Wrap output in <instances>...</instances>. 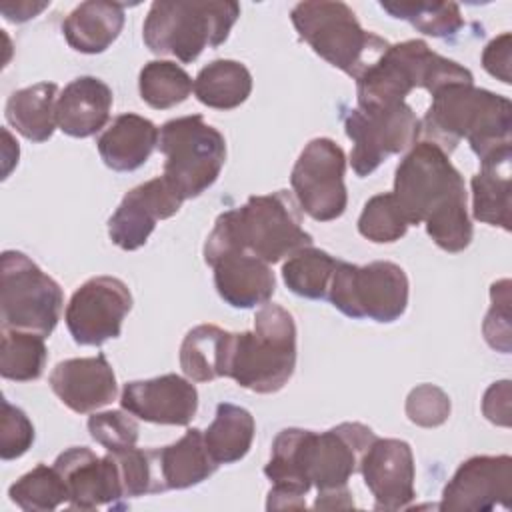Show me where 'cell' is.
<instances>
[{
  "label": "cell",
  "instance_id": "1",
  "mask_svg": "<svg viewBox=\"0 0 512 512\" xmlns=\"http://www.w3.org/2000/svg\"><path fill=\"white\" fill-rule=\"evenodd\" d=\"M374 440L376 434L360 422H342L320 434L304 428L280 430L264 466L272 482L266 508L304 510V496L312 486L318 492L346 488Z\"/></svg>",
  "mask_w": 512,
  "mask_h": 512
},
{
  "label": "cell",
  "instance_id": "2",
  "mask_svg": "<svg viewBox=\"0 0 512 512\" xmlns=\"http://www.w3.org/2000/svg\"><path fill=\"white\" fill-rule=\"evenodd\" d=\"M392 194L408 226L424 224L438 248L462 252L470 246L464 178L438 144L424 140L406 152L396 168Z\"/></svg>",
  "mask_w": 512,
  "mask_h": 512
},
{
  "label": "cell",
  "instance_id": "3",
  "mask_svg": "<svg viewBox=\"0 0 512 512\" xmlns=\"http://www.w3.org/2000/svg\"><path fill=\"white\" fill-rule=\"evenodd\" d=\"M312 246L302 216L288 190L250 196L244 206L222 212L204 244V262L212 266L226 254L246 252L276 264Z\"/></svg>",
  "mask_w": 512,
  "mask_h": 512
},
{
  "label": "cell",
  "instance_id": "4",
  "mask_svg": "<svg viewBox=\"0 0 512 512\" xmlns=\"http://www.w3.org/2000/svg\"><path fill=\"white\" fill-rule=\"evenodd\" d=\"M420 128L446 154L464 138L472 152L486 160L512 150V104L506 96L474 84H450L432 94Z\"/></svg>",
  "mask_w": 512,
  "mask_h": 512
},
{
  "label": "cell",
  "instance_id": "5",
  "mask_svg": "<svg viewBox=\"0 0 512 512\" xmlns=\"http://www.w3.org/2000/svg\"><path fill=\"white\" fill-rule=\"evenodd\" d=\"M358 106H392L414 88L430 94L450 84H474L472 72L430 50L424 40H406L388 50L356 80Z\"/></svg>",
  "mask_w": 512,
  "mask_h": 512
},
{
  "label": "cell",
  "instance_id": "6",
  "mask_svg": "<svg viewBox=\"0 0 512 512\" xmlns=\"http://www.w3.org/2000/svg\"><path fill=\"white\" fill-rule=\"evenodd\" d=\"M296 368V324L278 304H262L254 330L232 332L228 378L238 386L272 394L282 390Z\"/></svg>",
  "mask_w": 512,
  "mask_h": 512
},
{
  "label": "cell",
  "instance_id": "7",
  "mask_svg": "<svg viewBox=\"0 0 512 512\" xmlns=\"http://www.w3.org/2000/svg\"><path fill=\"white\" fill-rule=\"evenodd\" d=\"M240 16L238 2H152L142 26L144 44L160 56L194 62L204 48L220 46Z\"/></svg>",
  "mask_w": 512,
  "mask_h": 512
},
{
  "label": "cell",
  "instance_id": "8",
  "mask_svg": "<svg viewBox=\"0 0 512 512\" xmlns=\"http://www.w3.org/2000/svg\"><path fill=\"white\" fill-rule=\"evenodd\" d=\"M290 20L298 36L328 64L358 80L386 50L388 42L360 26L344 2L314 0L292 8Z\"/></svg>",
  "mask_w": 512,
  "mask_h": 512
},
{
  "label": "cell",
  "instance_id": "9",
  "mask_svg": "<svg viewBox=\"0 0 512 512\" xmlns=\"http://www.w3.org/2000/svg\"><path fill=\"white\" fill-rule=\"evenodd\" d=\"M158 150L164 154L162 178L182 198H196L220 176L226 160L224 136L200 114L162 124Z\"/></svg>",
  "mask_w": 512,
  "mask_h": 512
},
{
  "label": "cell",
  "instance_id": "10",
  "mask_svg": "<svg viewBox=\"0 0 512 512\" xmlns=\"http://www.w3.org/2000/svg\"><path fill=\"white\" fill-rule=\"evenodd\" d=\"M62 288L24 252L6 250L0 258L2 328L50 336L60 320Z\"/></svg>",
  "mask_w": 512,
  "mask_h": 512
},
{
  "label": "cell",
  "instance_id": "11",
  "mask_svg": "<svg viewBox=\"0 0 512 512\" xmlns=\"http://www.w3.org/2000/svg\"><path fill=\"white\" fill-rule=\"evenodd\" d=\"M328 300L348 318H368L374 322H394L408 306L406 272L386 260L356 266L338 260Z\"/></svg>",
  "mask_w": 512,
  "mask_h": 512
},
{
  "label": "cell",
  "instance_id": "12",
  "mask_svg": "<svg viewBox=\"0 0 512 512\" xmlns=\"http://www.w3.org/2000/svg\"><path fill=\"white\" fill-rule=\"evenodd\" d=\"M344 128L354 144L350 164L360 178L372 174L388 156L412 148L422 132L420 120L406 102L356 106L346 116Z\"/></svg>",
  "mask_w": 512,
  "mask_h": 512
},
{
  "label": "cell",
  "instance_id": "13",
  "mask_svg": "<svg viewBox=\"0 0 512 512\" xmlns=\"http://www.w3.org/2000/svg\"><path fill=\"white\" fill-rule=\"evenodd\" d=\"M344 172V150L330 138H314L300 152L290 184L300 208L316 222H330L344 214L348 204Z\"/></svg>",
  "mask_w": 512,
  "mask_h": 512
},
{
  "label": "cell",
  "instance_id": "14",
  "mask_svg": "<svg viewBox=\"0 0 512 512\" xmlns=\"http://www.w3.org/2000/svg\"><path fill=\"white\" fill-rule=\"evenodd\" d=\"M132 308L128 286L116 276L86 280L66 306V326L80 346H102L118 338L122 322Z\"/></svg>",
  "mask_w": 512,
  "mask_h": 512
},
{
  "label": "cell",
  "instance_id": "15",
  "mask_svg": "<svg viewBox=\"0 0 512 512\" xmlns=\"http://www.w3.org/2000/svg\"><path fill=\"white\" fill-rule=\"evenodd\" d=\"M512 458L472 456L458 466L442 490L440 510L488 512L496 506L510 508Z\"/></svg>",
  "mask_w": 512,
  "mask_h": 512
},
{
  "label": "cell",
  "instance_id": "16",
  "mask_svg": "<svg viewBox=\"0 0 512 512\" xmlns=\"http://www.w3.org/2000/svg\"><path fill=\"white\" fill-rule=\"evenodd\" d=\"M56 470L68 486L70 510H96L100 506H122L120 474L112 452L96 456L86 446H74L58 454Z\"/></svg>",
  "mask_w": 512,
  "mask_h": 512
},
{
  "label": "cell",
  "instance_id": "17",
  "mask_svg": "<svg viewBox=\"0 0 512 512\" xmlns=\"http://www.w3.org/2000/svg\"><path fill=\"white\" fill-rule=\"evenodd\" d=\"M360 472L376 510H404L416 498L414 456L404 440L376 436L360 460Z\"/></svg>",
  "mask_w": 512,
  "mask_h": 512
},
{
  "label": "cell",
  "instance_id": "18",
  "mask_svg": "<svg viewBox=\"0 0 512 512\" xmlns=\"http://www.w3.org/2000/svg\"><path fill=\"white\" fill-rule=\"evenodd\" d=\"M182 198L162 178H152L132 188L108 220V236L122 250H138L154 232L158 220L174 216Z\"/></svg>",
  "mask_w": 512,
  "mask_h": 512
},
{
  "label": "cell",
  "instance_id": "19",
  "mask_svg": "<svg viewBox=\"0 0 512 512\" xmlns=\"http://www.w3.org/2000/svg\"><path fill=\"white\" fill-rule=\"evenodd\" d=\"M120 404L144 422L186 426L198 410V390L178 374H164L124 384Z\"/></svg>",
  "mask_w": 512,
  "mask_h": 512
},
{
  "label": "cell",
  "instance_id": "20",
  "mask_svg": "<svg viewBox=\"0 0 512 512\" xmlns=\"http://www.w3.org/2000/svg\"><path fill=\"white\" fill-rule=\"evenodd\" d=\"M50 388L76 414L94 412L116 398V376L104 354L58 362L50 372Z\"/></svg>",
  "mask_w": 512,
  "mask_h": 512
},
{
  "label": "cell",
  "instance_id": "21",
  "mask_svg": "<svg viewBox=\"0 0 512 512\" xmlns=\"http://www.w3.org/2000/svg\"><path fill=\"white\" fill-rule=\"evenodd\" d=\"M218 296L232 308L248 310L266 304L276 288L274 272L260 258L232 252L212 264Z\"/></svg>",
  "mask_w": 512,
  "mask_h": 512
},
{
  "label": "cell",
  "instance_id": "22",
  "mask_svg": "<svg viewBox=\"0 0 512 512\" xmlns=\"http://www.w3.org/2000/svg\"><path fill=\"white\" fill-rule=\"evenodd\" d=\"M112 108V90L94 76L72 80L58 96L56 124L72 138H88L106 126Z\"/></svg>",
  "mask_w": 512,
  "mask_h": 512
},
{
  "label": "cell",
  "instance_id": "23",
  "mask_svg": "<svg viewBox=\"0 0 512 512\" xmlns=\"http://www.w3.org/2000/svg\"><path fill=\"white\" fill-rule=\"evenodd\" d=\"M160 132L144 116L120 114L98 138L102 162L114 172L138 170L158 146Z\"/></svg>",
  "mask_w": 512,
  "mask_h": 512
},
{
  "label": "cell",
  "instance_id": "24",
  "mask_svg": "<svg viewBox=\"0 0 512 512\" xmlns=\"http://www.w3.org/2000/svg\"><path fill=\"white\" fill-rule=\"evenodd\" d=\"M124 6L106 0H88L78 4L64 20L66 42L82 54L104 52L122 32Z\"/></svg>",
  "mask_w": 512,
  "mask_h": 512
},
{
  "label": "cell",
  "instance_id": "25",
  "mask_svg": "<svg viewBox=\"0 0 512 512\" xmlns=\"http://www.w3.org/2000/svg\"><path fill=\"white\" fill-rule=\"evenodd\" d=\"M158 472L164 490H184L208 480L218 464L210 456L204 434L198 428L186 430V434L164 448H156Z\"/></svg>",
  "mask_w": 512,
  "mask_h": 512
},
{
  "label": "cell",
  "instance_id": "26",
  "mask_svg": "<svg viewBox=\"0 0 512 512\" xmlns=\"http://www.w3.org/2000/svg\"><path fill=\"white\" fill-rule=\"evenodd\" d=\"M512 150L498 152L480 160L482 168L472 178V216L478 222L510 230L512 184H510Z\"/></svg>",
  "mask_w": 512,
  "mask_h": 512
},
{
  "label": "cell",
  "instance_id": "27",
  "mask_svg": "<svg viewBox=\"0 0 512 512\" xmlns=\"http://www.w3.org/2000/svg\"><path fill=\"white\" fill-rule=\"evenodd\" d=\"M232 332L214 324L192 328L180 346V368L192 382H212L228 378Z\"/></svg>",
  "mask_w": 512,
  "mask_h": 512
},
{
  "label": "cell",
  "instance_id": "28",
  "mask_svg": "<svg viewBox=\"0 0 512 512\" xmlns=\"http://www.w3.org/2000/svg\"><path fill=\"white\" fill-rule=\"evenodd\" d=\"M58 86L54 82H38L16 90L6 102V120L16 132L30 142H46L52 138L56 124Z\"/></svg>",
  "mask_w": 512,
  "mask_h": 512
},
{
  "label": "cell",
  "instance_id": "29",
  "mask_svg": "<svg viewBox=\"0 0 512 512\" xmlns=\"http://www.w3.org/2000/svg\"><path fill=\"white\" fill-rule=\"evenodd\" d=\"M252 92L250 70L236 60H212L194 78L198 102L214 110L238 108Z\"/></svg>",
  "mask_w": 512,
  "mask_h": 512
},
{
  "label": "cell",
  "instance_id": "30",
  "mask_svg": "<svg viewBox=\"0 0 512 512\" xmlns=\"http://www.w3.org/2000/svg\"><path fill=\"white\" fill-rule=\"evenodd\" d=\"M254 432L256 424L246 408L230 402H220L216 406L212 424L204 432V444L218 466L232 464L248 454Z\"/></svg>",
  "mask_w": 512,
  "mask_h": 512
},
{
  "label": "cell",
  "instance_id": "31",
  "mask_svg": "<svg viewBox=\"0 0 512 512\" xmlns=\"http://www.w3.org/2000/svg\"><path fill=\"white\" fill-rule=\"evenodd\" d=\"M338 260L328 252L306 246L292 256L282 266V278L290 292L308 300L328 298L330 282L334 276Z\"/></svg>",
  "mask_w": 512,
  "mask_h": 512
},
{
  "label": "cell",
  "instance_id": "32",
  "mask_svg": "<svg viewBox=\"0 0 512 512\" xmlns=\"http://www.w3.org/2000/svg\"><path fill=\"white\" fill-rule=\"evenodd\" d=\"M48 350L42 334L2 328L0 374L6 380L30 382L38 380L46 368Z\"/></svg>",
  "mask_w": 512,
  "mask_h": 512
},
{
  "label": "cell",
  "instance_id": "33",
  "mask_svg": "<svg viewBox=\"0 0 512 512\" xmlns=\"http://www.w3.org/2000/svg\"><path fill=\"white\" fill-rule=\"evenodd\" d=\"M380 8L392 18L410 22L422 34L434 38L454 36L462 26V14L456 2H430V0H384Z\"/></svg>",
  "mask_w": 512,
  "mask_h": 512
},
{
  "label": "cell",
  "instance_id": "34",
  "mask_svg": "<svg viewBox=\"0 0 512 512\" xmlns=\"http://www.w3.org/2000/svg\"><path fill=\"white\" fill-rule=\"evenodd\" d=\"M10 500L26 512H52L68 504V486L56 466L38 464L8 488Z\"/></svg>",
  "mask_w": 512,
  "mask_h": 512
},
{
  "label": "cell",
  "instance_id": "35",
  "mask_svg": "<svg viewBox=\"0 0 512 512\" xmlns=\"http://www.w3.org/2000/svg\"><path fill=\"white\" fill-rule=\"evenodd\" d=\"M140 98L156 110H168L184 102L194 90V82L184 68L170 60H152L144 64L138 78Z\"/></svg>",
  "mask_w": 512,
  "mask_h": 512
},
{
  "label": "cell",
  "instance_id": "36",
  "mask_svg": "<svg viewBox=\"0 0 512 512\" xmlns=\"http://www.w3.org/2000/svg\"><path fill=\"white\" fill-rule=\"evenodd\" d=\"M406 230V216L392 192L372 196L358 218V232L374 244L396 242L406 234Z\"/></svg>",
  "mask_w": 512,
  "mask_h": 512
},
{
  "label": "cell",
  "instance_id": "37",
  "mask_svg": "<svg viewBox=\"0 0 512 512\" xmlns=\"http://www.w3.org/2000/svg\"><path fill=\"white\" fill-rule=\"evenodd\" d=\"M90 436L104 446L108 452H118L136 446L138 442V422L130 412L106 410L96 412L88 418Z\"/></svg>",
  "mask_w": 512,
  "mask_h": 512
},
{
  "label": "cell",
  "instance_id": "38",
  "mask_svg": "<svg viewBox=\"0 0 512 512\" xmlns=\"http://www.w3.org/2000/svg\"><path fill=\"white\" fill-rule=\"evenodd\" d=\"M492 306L484 318V338L490 348L508 354L510 352V280H498L490 286Z\"/></svg>",
  "mask_w": 512,
  "mask_h": 512
},
{
  "label": "cell",
  "instance_id": "39",
  "mask_svg": "<svg viewBox=\"0 0 512 512\" xmlns=\"http://www.w3.org/2000/svg\"><path fill=\"white\" fill-rule=\"evenodd\" d=\"M34 442V426L24 410L2 400V420H0V458L4 462L20 458L28 452Z\"/></svg>",
  "mask_w": 512,
  "mask_h": 512
},
{
  "label": "cell",
  "instance_id": "40",
  "mask_svg": "<svg viewBox=\"0 0 512 512\" xmlns=\"http://www.w3.org/2000/svg\"><path fill=\"white\" fill-rule=\"evenodd\" d=\"M450 414V398L444 390L432 384L416 386L406 398V416L410 422L434 428L446 422Z\"/></svg>",
  "mask_w": 512,
  "mask_h": 512
},
{
  "label": "cell",
  "instance_id": "41",
  "mask_svg": "<svg viewBox=\"0 0 512 512\" xmlns=\"http://www.w3.org/2000/svg\"><path fill=\"white\" fill-rule=\"evenodd\" d=\"M510 42V32H504L498 38L490 40L482 52L484 70L504 84H510Z\"/></svg>",
  "mask_w": 512,
  "mask_h": 512
},
{
  "label": "cell",
  "instance_id": "42",
  "mask_svg": "<svg viewBox=\"0 0 512 512\" xmlns=\"http://www.w3.org/2000/svg\"><path fill=\"white\" fill-rule=\"evenodd\" d=\"M484 416L498 426H510V380L494 382L482 400Z\"/></svg>",
  "mask_w": 512,
  "mask_h": 512
},
{
  "label": "cell",
  "instance_id": "43",
  "mask_svg": "<svg viewBox=\"0 0 512 512\" xmlns=\"http://www.w3.org/2000/svg\"><path fill=\"white\" fill-rule=\"evenodd\" d=\"M346 508H354V500L348 486L338 490L318 492V498L314 502V510H346Z\"/></svg>",
  "mask_w": 512,
  "mask_h": 512
},
{
  "label": "cell",
  "instance_id": "44",
  "mask_svg": "<svg viewBox=\"0 0 512 512\" xmlns=\"http://www.w3.org/2000/svg\"><path fill=\"white\" fill-rule=\"evenodd\" d=\"M48 6V2H4L0 6V12L10 22H26L34 18L38 12H42Z\"/></svg>",
  "mask_w": 512,
  "mask_h": 512
}]
</instances>
